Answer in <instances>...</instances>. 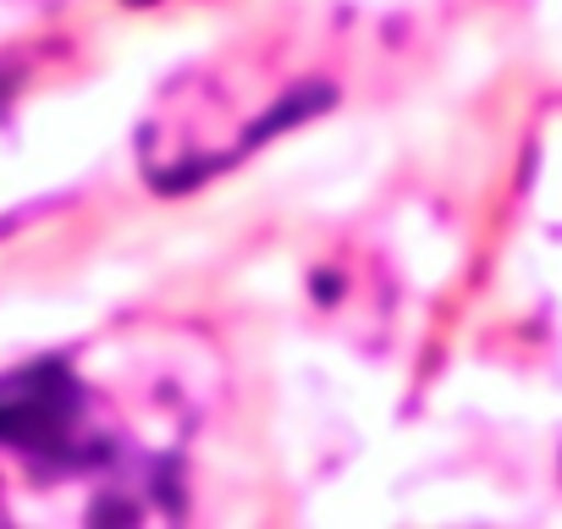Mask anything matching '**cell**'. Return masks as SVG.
Returning a JSON list of instances; mask_svg holds the SVG:
<instances>
[{
    "label": "cell",
    "instance_id": "1",
    "mask_svg": "<svg viewBox=\"0 0 562 529\" xmlns=\"http://www.w3.org/2000/svg\"><path fill=\"white\" fill-rule=\"evenodd\" d=\"M0 474L50 496H127L138 480H149V463L133 452V436L111 419L94 386L72 364L50 359L0 381Z\"/></svg>",
    "mask_w": 562,
    "mask_h": 529
}]
</instances>
